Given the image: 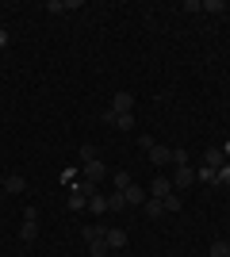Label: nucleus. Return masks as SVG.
I'll use <instances>...</instances> for the list:
<instances>
[{"instance_id":"nucleus-23","label":"nucleus","mask_w":230,"mask_h":257,"mask_svg":"<svg viewBox=\"0 0 230 257\" xmlns=\"http://www.w3.org/2000/svg\"><path fill=\"white\" fill-rule=\"evenodd\" d=\"M207 257H230V242H215V246L207 249Z\"/></svg>"},{"instance_id":"nucleus-18","label":"nucleus","mask_w":230,"mask_h":257,"mask_svg":"<svg viewBox=\"0 0 230 257\" xmlns=\"http://www.w3.org/2000/svg\"><path fill=\"white\" fill-rule=\"evenodd\" d=\"M146 215H150V219H161V215H165V204H161V200H146Z\"/></svg>"},{"instance_id":"nucleus-4","label":"nucleus","mask_w":230,"mask_h":257,"mask_svg":"<svg viewBox=\"0 0 230 257\" xmlns=\"http://www.w3.org/2000/svg\"><path fill=\"white\" fill-rule=\"evenodd\" d=\"M104 242H108V249L115 253V249H123V246H127V230H123V226H108Z\"/></svg>"},{"instance_id":"nucleus-8","label":"nucleus","mask_w":230,"mask_h":257,"mask_svg":"<svg viewBox=\"0 0 230 257\" xmlns=\"http://www.w3.org/2000/svg\"><path fill=\"white\" fill-rule=\"evenodd\" d=\"M4 192H12V196L27 192V181H23L20 173H12V177H4Z\"/></svg>"},{"instance_id":"nucleus-15","label":"nucleus","mask_w":230,"mask_h":257,"mask_svg":"<svg viewBox=\"0 0 230 257\" xmlns=\"http://www.w3.org/2000/svg\"><path fill=\"white\" fill-rule=\"evenodd\" d=\"M88 257H111L108 242H104V238H100V242H88Z\"/></svg>"},{"instance_id":"nucleus-1","label":"nucleus","mask_w":230,"mask_h":257,"mask_svg":"<svg viewBox=\"0 0 230 257\" xmlns=\"http://www.w3.org/2000/svg\"><path fill=\"white\" fill-rule=\"evenodd\" d=\"M131 107H134V96L131 92H115V100H111V115H131Z\"/></svg>"},{"instance_id":"nucleus-13","label":"nucleus","mask_w":230,"mask_h":257,"mask_svg":"<svg viewBox=\"0 0 230 257\" xmlns=\"http://www.w3.org/2000/svg\"><path fill=\"white\" fill-rule=\"evenodd\" d=\"M35 238H39V226H35V223H27V219H23V226H20V242H23V246H31Z\"/></svg>"},{"instance_id":"nucleus-5","label":"nucleus","mask_w":230,"mask_h":257,"mask_svg":"<svg viewBox=\"0 0 230 257\" xmlns=\"http://www.w3.org/2000/svg\"><path fill=\"white\" fill-rule=\"evenodd\" d=\"M104 177H108V165H104V161H85V181L100 184Z\"/></svg>"},{"instance_id":"nucleus-7","label":"nucleus","mask_w":230,"mask_h":257,"mask_svg":"<svg viewBox=\"0 0 230 257\" xmlns=\"http://www.w3.org/2000/svg\"><path fill=\"white\" fill-rule=\"evenodd\" d=\"M104 123H115V131H134V115H111V111H104Z\"/></svg>"},{"instance_id":"nucleus-27","label":"nucleus","mask_w":230,"mask_h":257,"mask_svg":"<svg viewBox=\"0 0 230 257\" xmlns=\"http://www.w3.org/2000/svg\"><path fill=\"white\" fill-rule=\"evenodd\" d=\"M138 146H142V150H146V154H150V150H153V146H157V142H153V139H150V135H138Z\"/></svg>"},{"instance_id":"nucleus-29","label":"nucleus","mask_w":230,"mask_h":257,"mask_svg":"<svg viewBox=\"0 0 230 257\" xmlns=\"http://www.w3.org/2000/svg\"><path fill=\"white\" fill-rule=\"evenodd\" d=\"M8 46H12V35L4 31V27H0V50H8Z\"/></svg>"},{"instance_id":"nucleus-16","label":"nucleus","mask_w":230,"mask_h":257,"mask_svg":"<svg viewBox=\"0 0 230 257\" xmlns=\"http://www.w3.org/2000/svg\"><path fill=\"white\" fill-rule=\"evenodd\" d=\"M81 234H85V242H100V238L108 234V226H85Z\"/></svg>"},{"instance_id":"nucleus-28","label":"nucleus","mask_w":230,"mask_h":257,"mask_svg":"<svg viewBox=\"0 0 230 257\" xmlns=\"http://www.w3.org/2000/svg\"><path fill=\"white\" fill-rule=\"evenodd\" d=\"M215 184H226V188H230V165H222V169H219V181H215Z\"/></svg>"},{"instance_id":"nucleus-22","label":"nucleus","mask_w":230,"mask_h":257,"mask_svg":"<svg viewBox=\"0 0 230 257\" xmlns=\"http://www.w3.org/2000/svg\"><path fill=\"white\" fill-rule=\"evenodd\" d=\"M81 161H100V150L92 146V142H85V146H81Z\"/></svg>"},{"instance_id":"nucleus-12","label":"nucleus","mask_w":230,"mask_h":257,"mask_svg":"<svg viewBox=\"0 0 230 257\" xmlns=\"http://www.w3.org/2000/svg\"><path fill=\"white\" fill-rule=\"evenodd\" d=\"M111 181H115V192H127V188L134 184V177H131L127 169H115V177H111Z\"/></svg>"},{"instance_id":"nucleus-14","label":"nucleus","mask_w":230,"mask_h":257,"mask_svg":"<svg viewBox=\"0 0 230 257\" xmlns=\"http://www.w3.org/2000/svg\"><path fill=\"white\" fill-rule=\"evenodd\" d=\"M66 204H69V211H81V207L88 204V196L81 192V188H73V192H69V200H66Z\"/></svg>"},{"instance_id":"nucleus-19","label":"nucleus","mask_w":230,"mask_h":257,"mask_svg":"<svg viewBox=\"0 0 230 257\" xmlns=\"http://www.w3.org/2000/svg\"><path fill=\"white\" fill-rule=\"evenodd\" d=\"M88 207H92V211H96V215H104V211H108V196H92V200H88Z\"/></svg>"},{"instance_id":"nucleus-21","label":"nucleus","mask_w":230,"mask_h":257,"mask_svg":"<svg viewBox=\"0 0 230 257\" xmlns=\"http://www.w3.org/2000/svg\"><path fill=\"white\" fill-rule=\"evenodd\" d=\"M123 207H127V196H123V192L108 196V211H123Z\"/></svg>"},{"instance_id":"nucleus-24","label":"nucleus","mask_w":230,"mask_h":257,"mask_svg":"<svg viewBox=\"0 0 230 257\" xmlns=\"http://www.w3.org/2000/svg\"><path fill=\"white\" fill-rule=\"evenodd\" d=\"M161 204H165V211H180V207H184V200H180V196H165Z\"/></svg>"},{"instance_id":"nucleus-30","label":"nucleus","mask_w":230,"mask_h":257,"mask_svg":"<svg viewBox=\"0 0 230 257\" xmlns=\"http://www.w3.org/2000/svg\"><path fill=\"white\" fill-rule=\"evenodd\" d=\"M219 150H222V154H226V158H230V142H226V146H219Z\"/></svg>"},{"instance_id":"nucleus-3","label":"nucleus","mask_w":230,"mask_h":257,"mask_svg":"<svg viewBox=\"0 0 230 257\" xmlns=\"http://www.w3.org/2000/svg\"><path fill=\"white\" fill-rule=\"evenodd\" d=\"M165 196H173V181H169V177H153L150 200H165Z\"/></svg>"},{"instance_id":"nucleus-9","label":"nucleus","mask_w":230,"mask_h":257,"mask_svg":"<svg viewBox=\"0 0 230 257\" xmlns=\"http://www.w3.org/2000/svg\"><path fill=\"white\" fill-rule=\"evenodd\" d=\"M150 161H153V165H169V161H173V146H153Z\"/></svg>"},{"instance_id":"nucleus-2","label":"nucleus","mask_w":230,"mask_h":257,"mask_svg":"<svg viewBox=\"0 0 230 257\" xmlns=\"http://www.w3.org/2000/svg\"><path fill=\"white\" fill-rule=\"evenodd\" d=\"M192 184H196V169H192V165H176L173 188H192Z\"/></svg>"},{"instance_id":"nucleus-26","label":"nucleus","mask_w":230,"mask_h":257,"mask_svg":"<svg viewBox=\"0 0 230 257\" xmlns=\"http://www.w3.org/2000/svg\"><path fill=\"white\" fill-rule=\"evenodd\" d=\"M23 219H27V223H39V207L27 204V207H23Z\"/></svg>"},{"instance_id":"nucleus-10","label":"nucleus","mask_w":230,"mask_h":257,"mask_svg":"<svg viewBox=\"0 0 230 257\" xmlns=\"http://www.w3.org/2000/svg\"><path fill=\"white\" fill-rule=\"evenodd\" d=\"M123 196H127V207H131V204H146V200H150L142 184H131V188H127V192H123Z\"/></svg>"},{"instance_id":"nucleus-6","label":"nucleus","mask_w":230,"mask_h":257,"mask_svg":"<svg viewBox=\"0 0 230 257\" xmlns=\"http://www.w3.org/2000/svg\"><path fill=\"white\" fill-rule=\"evenodd\" d=\"M203 165H207V169H222V165H226V154H222L219 146H207V154H203Z\"/></svg>"},{"instance_id":"nucleus-31","label":"nucleus","mask_w":230,"mask_h":257,"mask_svg":"<svg viewBox=\"0 0 230 257\" xmlns=\"http://www.w3.org/2000/svg\"><path fill=\"white\" fill-rule=\"evenodd\" d=\"M0 27H4V23H0Z\"/></svg>"},{"instance_id":"nucleus-11","label":"nucleus","mask_w":230,"mask_h":257,"mask_svg":"<svg viewBox=\"0 0 230 257\" xmlns=\"http://www.w3.org/2000/svg\"><path fill=\"white\" fill-rule=\"evenodd\" d=\"M199 12H207V16H226V0H203Z\"/></svg>"},{"instance_id":"nucleus-17","label":"nucleus","mask_w":230,"mask_h":257,"mask_svg":"<svg viewBox=\"0 0 230 257\" xmlns=\"http://www.w3.org/2000/svg\"><path fill=\"white\" fill-rule=\"evenodd\" d=\"M196 181H203V184H215V181H219V169H207V165H203V169H196Z\"/></svg>"},{"instance_id":"nucleus-25","label":"nucleus","mask_w":230,"mask_h":257,"mask_svg":"<svg viewBox=\"0 0 230 257\" xmlns=\"http://www.w3.org/2000/svg\"><path fill=\"white\" fill-rule=\"evenodd\" d=\"M173 161H176V165H188V150H184V146H173Z\"/></svg>"},{"instance_id":"nucleus-20","label":"nucleus","mask_w":230,"mask_h":257,"mask_svg":"<svg viewBox=\"0 0 230 257\" xmlns=\"http://www.w3.org/2000/svg\"><path fill=\"white\" fill-rule=\"evenodd\" d=\"M69 8H77V0H50L46 4V12H69Z\"/></svg>"}]
</instances>
